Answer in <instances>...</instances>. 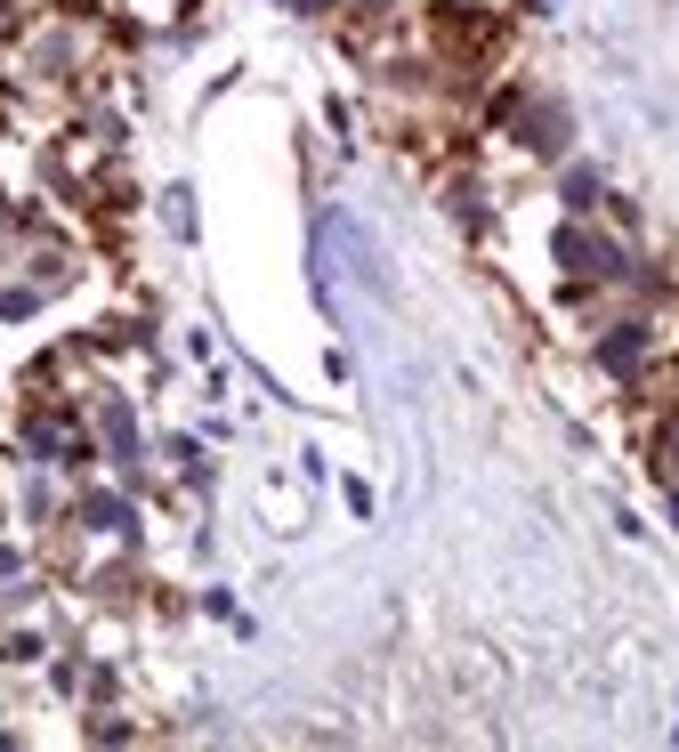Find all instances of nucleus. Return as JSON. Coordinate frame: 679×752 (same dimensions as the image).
Returning <instances> with one entry per match:
<instances>
[{
  "instance_id": "obj_1",
  "label": "nucleus",
  "mask_w": 679,
  "mask_h": 752,
  "mask_svg": "<svg viewBox=\"0 0 679 752\" xmlns=\"http://www.w3.org/2000/svg\"><path fill=\"white\" fill-rule=\"evenodd\" d=\"M559 259L574 267V276H623V251H614L607 235H590V227H566V235H559Z\"/></svg>"
},
{
  "instance_id": "obj_2",
  "label": "nucleus",
  "mask_w": 679,
  "mask_h": 752,
  "mask_svg": "<svg viewBox=\"0 0 679 752\" xmlns=\"http://www.w3.org/2000/svg\"><path fill=\"white\" fill-rule=\"evenodd\" d=\"M640 348H647V340H640V324H614L607 340H599V365H607V372H623V365H640Z\"/></svg>"
},
{
  "instance_id": "obj_3",
  "label": "nucleus",
  "mask_w": 679,
  "mask_h": 752,
  "mask_svg": "<svg viewBox=\"0 0 679 752\" xmlns=\"http://www.w3.org/2000/svg\"><path fill=\"white\" fill-rule=\"evenodd\" d=\"M90 527H106V534H121V527H130V501H114V494H97V501H90Z\"/></svg>"
},
{
  "instance_id": "obj_4",
  "label": "nucleus",
  "mask_w": 679,
  "mask_h": 752,
  "mask_svg": "<svg viewBox=\"0 0 679 752\" xmlns=\"http://www.w3.org/2000/svg\"><path fill=\"white\" fill-rule=\"evenodd\" d=\"M590 195H599V171H574V178H566V203H574V211H583Z\"/></svg>"
},
{
  "instance_id": "obj_5",
  "label": "nucleus",
  "mask_w": 679,
  "mask_h": 752,
  "mask_svg": "<svg viewBox=\"0 0 679 752\" xmlns=\"http://www.w3.org/2000/svg\"><path fill=\"white\" fill-rule=\"evenodd\" d=\"M671 518H679V494H671Z\"/></svg>"
},
{
  "instance_id": "obj_6",
  "label": "nucleus",
  "mask_w": 679,
  "mask_h": 752,
  "mask_svg": "<svg viewBox=\"0 0 679 752\" xmlns=\"http://www.w3.org/2000/svg\"><path fill=\"white\" fill-rule=\"evenodd\" d=\"M671 462H679V446H671Z\"/></svg>"
}]
</instances>
